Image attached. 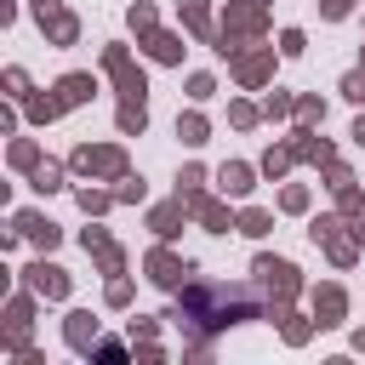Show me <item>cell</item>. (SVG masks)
<instances>
[{
  "label": "cell",
  "instance_id": "40",
  "mask_svg": "<svg viewBox=\"0 0 365 365\" xmlns=\"http://www.w3.org/2000/svg\"><path fill=\"white\" fill-rule=\"evenodd\" d=\"M6 91H11V97H29V74H23V68H6Z\"/></svg>",
  "mask_w": 365,
  "mask_h": 365
},
{
  "label": "cell",
  "instance_id": "31",
  "mask_svg": "<svg viewBox=\"0 0 365 365\" xmlns=\"http://www.w3.org/2000/svg\"><path fill=\"white\" fill-rule=\"evenodd\" d=\"M240 234H251V240L268 234V211H245V217H240Z\"/></svg>",
  "mask_w": 365,
  "mask_h": 365
},
{
  "label": "cell",
  "instance_id": "25",
  "mask_svg": "<svg viewBox=\"0 0 365 365\" xmlns=\"http://www.w3.org/2000/svg\"><path fill=\"white\" fill-rule=\"evenodd\" d=\"M97 268H103V274H120V268H125V251H120L114 240H103V245H97Z\"/></svg>",
  "mask_w": 365,
  "mask_h": 365
},
{
  "label": "cell",
  "instance_id": "18",
  "mask_svg": "<svg viewBox=\"0 0 365 365\" xmlns=\"http://www.w3.org/2000/svg\"><path fill=\"white\" fill-rule=\"evenodd\" d=\"M68 348H97V319L91 314H68Z\"/></svg>",
  "mask_w": 365,
  "mask_h": 365
},
{
  "label": "cell",
  "instance_id": "23",
  "mask_svg": "<svg viewBox=\"0 0 365 365\" xmlns=\"http://www.w3.org/2000/svg\"><path fill=\"white\" fill-rule=\"evenodd\" d=\"M57 114H63V97H29V120L46 125V120H57Z\"/></svg>",
  "mask_w": 365,
  "mask_h": 365
},
{
  "label": "cell",
  "instance_id": "5",
  "mask_svg": "<svg viewBox=\"0 0 365 365\" xmlns=\"http://www.w3.org/2000/svg\"><path fill=\"white\" fill-rule=\"evenodd\" d=\"M251 274H257V279L268 285V297H274L279 308H285V302H291V297L302 291V279H297V268H291V262H279V257H257V268H251Z\"/></svg>",
  "mask_w": 365,
  "mask_h": 365
},
{
  "label": "cell",
  "instance_id": "32",
  "mask_svg": "<svg viewBox=\"0 0 365 365\" xmlns=\"http://www.w3.org/2000/svg\"><path fill=\"white\" fill-rule=\"evenodd\" d=\"M279 319H285V342H308V319H297L285 308H279Z\"/></svg>",
  "mask_w": 365,
  "mask_h": 365
},
{
  "label": "cell",
  "instance_id": "9",
  "mask_svg": "<svg viewBox=\"0 0 365 365\" xmlns=\"http://www.w3.org/2000/svg\"><path fill=\"white\" fill-rule=\"evenodd\" d=\"M29 297H34V291H29ZM29 297H11V302H6V348H11V354L29 348V325H34V302H29Z\"/></svg>",
  "mask_w": 365,
  "mask_h": 365
},
{
  "label": "cell",
  "instance_id": "2",
  "mask_svg": "<svg viewBox=\"0 0 365 365\" xmlns=\"http://www.w3.org/2000/svg\"><path fill=\"white\" fill-rule=\"evenodd\" d=\"M268 29V6L262 0H228V11H222V34H217V51L228 57L234 46H240V34H262Z\"/></svg>",
  "mask_w": 365,
  "mask_h": 365
},
{
  "label": "cell",
  "instance_id": "7",
  "mask_svg": "<svg viewBox=\"0 0 365 365\" xmlns=\"http://www.w3.org/2000/svg\"><path fill=\"white\" fill-rule=\"evenodd\" d=\"M23 285H29L34 297H46V302H63V297H68V274H63L57 262H29V268H23Z\"/></svg>",
  "mask_w": 365,
  "mask_h": 365
},
{
  "label": "cell",
  "instance_id": "24",
  "mask_svg": "<svg viewBox=\"0 0 365 365\" xmlns=\"http://www.w3.org/2000/svg\"><path fill=\"white\" fill-rule=\"evenodd\" d=\"M200 182H205V171H200V165H182V177H177V194L194 205V200H200Z\"/></svg>",
  "mask_w": 365,
  "mask_h": 365
},
{
  "label": "cell",
  "instance_id": "13",
  "mask_svg": "<svg viewBox=\"0 0 365 365\" xmlns=\"http://www.w3.org/2000/svg\"><path fill=\"white\" fill-rule=\"evenodd\" d=\"M91 91H97V80H91V74H63V80H57V97H63V108H80V103H91Z\"/></svg>",
  "mask_w": 365,
  "mask_h": 365
},
{
  "label": "cell",
  "instance_id": "45",
  "mask_svg": "<svg viewBox=\"0 0 365 365\" xmlns=\"http://www.w3.org/2000/svg\"><path fill=\"white\" fill-rule=\"evenodd\" d=\"M354 348H359V354H365V331H359V336H354Z\"/></svg>",
  "mask_w": 365,
  "mask_h": 365
},
{
  "label": "cell",
  "instance_id": "39",
  "mask_svg": "<svg viewBox=\"0 0 365 365\" xmlns=\"http://www.w3.org/2000/svg\"><path fill=\"white\" fill-rule=\"evenodd\" d=\"M342 97H354V103H365V68H354V74L342 80Z\"/></svg>",
  "mask_w": 365,
  "mask_h": 365
},
{
  "label": "cell",
  "instance_id": "11",
  "mask_svg": "<svg viewBox=\"0 0 365 365\" xmlns=\"http://www.w3.org/2000/svg\"><path fill=\"white\" fill-rule=\"evenodd\" d=\"M188 217H194V205H188V200H182V194H177V200H171V205H160V211H154V217H148V228H154V234H160V240H171V234H177V228H182V222H188Z\"/></svg>",
  "mask_w": 365,
  "mask_h": 365
},
{
  "label": "cell",
  "instance_id": "21",
  "mask_svg": "<svg viewBox=\"0 0 365 365\" xmlns=\"http://www.w3.org/2000/svg\"><path fill=\"white\" fill-rule=\"evenodd\" d=\"M182 23H188L200 40H211V11H205V0H182Z\"/></svg>",
  "mask_w": 365,
  "mask_h": 365
},
{
  "label": "cell",
  "instance_id": "10",
  "mask_svg": "<svg viewBox=\"0 0 365 365\" xmlns=\"http://www.w3.org/2000/svg\"><path fill=\"white\" fill-rule=\"evenodd\" d=\"M228 63H234V80L240 86H262L268 74H274V51H228Z\"/></svg>",
  "mask_w": 365,
  "mask_h": 365
},
{
  "label": "cell",
  "instance_id": "37",
  "mask_svg": "<svg viewBox=\"0 0 365 365\" xmlns=\"http://www.w3.org/2000/svg\"><path fill=\"white\" fill-rule=\"evenodd\" d=\"M336 205H342V211H359V188H354V177L336 182Z\"/></svg>",
  "mask_w": 365,
  "mask_h": 365
},
{
  "label": "cell",
  "instance_id": "14",
  "mask_svg": "<svg viewBox=\"0 0 365 365\" xmlns=\"http://www.w3.org/2000/svg\"><path fill=\"white\" fill-rule=\"evenodd\" d=\"M143 46H148V57H154V63H182V40H177V34L148 29V34H143Z\"/></svg>",
  "mask_w": 365,
  "mask_h": 365
},
{
  "label": "cell",
  "instance_id": "4",
  "mask_svg": "<svg viewBox=\"0 0 365 365\" xmlns=\"http://www.w3.org/2000/svg\"><path fill=\"white\" fill-rule=\"evenodd\" d=\"M103 68L114 74V86H120V103H143L148 80H143V68L131 63V51H125V46H108V51H103Z\"/></svg>",
  "mask_w": 365,
  "mask_h": 365
},
{
  "label": "cell",
  "instance_id": "1",
  "mask_svg": "<svg viewBox=\"0 0 365 365\" xmlns=\"http://www.w3.org/2000/svg\"><path fill=\"white\" fill-rule=\"evenodd\" d=\"M257 314V302H251V285H194L165 319H177V325H205V331H217V325H240V319H251Z\"/></svg>",
  "mask_w": 365,
  "mask_h": 365
},
{
  "label": "cell",
  "instance_id": "38",
  "mask_svg": "<svg viewBox=\"0 0 365 365\" xmlns=\"http://www.w3.org/2000/svg\"><path fill=\"white\" fill-rule=\"evenodd\" d=\"M108 302H114V308H125V302H131V279H120V274H114V279H108Z\"/></svg>",
  "mask_w": 365,
  "mask_h": 365
},
{
  "label": "cell",
  "instance_id": "6",
  "mask_svg": "<svg viewBox=\"0 0 365 365\" xmlns=\"http://www.w3.org/2000/svg\"><path fill=\"white\" fill-rule=\"evenodd\" d=\"M34 23L46 29V40H51V46H74V40H80V17H74V11H63L57 0H34Z\"/></svg>",
  "mask_w": 365,
  "mask_h": 365
},
{
  "label": "cell",
  "instance_id": "19",
  "mask_svg": "<svg viewBox=\"0 0 365 365\" xmlns=\"http://www.w3.org/2000/svg\"><path fill=\"white\" fill-rule=\"evenodd\" d=\"M114 125H120L125 137H137V131L148 125V108H143V103H120V114H114Z\"/></svg>",
  "mask_w": 365,
  "mask_h": 365
},
{
  "label": "cell",
  "instance_id": "27",
  "mask_svg": "<svg viewBox=\"0 0 365 365\" xmlns=\"http://www.w3.org/2000/svg\"><path fill=\"white\" fill-rule=\"evenodd\" d=\"M125 23H131L137 34H148V29H154V6H148V0H137V6L125 11Z\"/></svg>",
  "mask_w": 365,
  "mask_h": 365
},
{
  "label": "cell",
  "instance_id": "43",
  "mask_svg": "<svg viewBox=\"0 0 365 365\" xmlns=\"http://www.w3.org/2000/svg\"><path fill=\"white\" fill-rule=\"evenodd\" d=\"M319 11H325V17H348V11H354V0H325Z\"/></svg>",
  "mask_w": 365,
  "mask_h": 365
},
{
  "label": "cell",
  "instance_id": "16",
  "mask_svg": "<svg viewBox=\"0 0 365 365\" xmlns=\"http://www.w3.org/2000/svg\"><path fill=\"white\" fill-rule=\"evenodd\" d=\"M217 188H222V194H234V200H245V194H251V165H240V160H234V165H222V171H217Z\"/></svg>",
  "mask_w": 365,
  "mask_h": 365
},
{
  "label": "cell",
  "instance_id": "36",
  "mask_svg": "<svg viewBox=\"0 0 365 365\" xmlns=\"http://www.w3.org/2000/svg\"><path fill=\"white\" fill-rule=\"evenodd\" d=\"M279 205H285V211H308V188H297V182H291V188L279 194Z\"/></svg>",
  "mask_w": 365,
  "mask_h": 365
},
{
  "label": "cell",
  "instance_id": "33",
  "mask_svg": "<svg viewBox=\"0 0 365 365\" xmlns=\"http://www.w3.org/2000/svg\"><path fill=\"white\" fill-rule=\"evenodd\" d=\"M302 46H308L302 29H285V34H279V51H285V57H302Z\"/></svg>",
  "mask_w": 365,
  "mask_h": 365
},
{
  "label": "cell",
  "instance_id": "3",
  "mask_svg": "<svg viewBox=\"0 0 365 365\" xmlns=\"http://www.w3.org/2000/svg\"><path fill=\"white\" fill-rule=\"evenodd\" d=\"M68 165L74 171H86V177H125V148L120 143H80L74 154H68Z\"/></svg>",
  "mask_w": 365,
  "mask_h": 365
},
{
  "label": "cell",
  "instance_id": "17",
  "mask_svg": "<svg viewBox=\"0 0 365 365\" xmlns=\"http://www.w3.org/2000/svg\"><path fill=\"white\" fill-rule=\"evenodd\" d=\"M29 188H34V194H57V188H63V165H57V160H40V165L29 171Z\"/></svg>",
  "mask_w": 365,
  "mask_h": 365
},
{
  "label": "cell",
  "instance_id": "29",
  "mask_svg": "<svg viewBox=\"0 0 365 365\" xmlns=\"http://www.w3.org/2000/svg\"><path fill=\"white\" fill-rule=\"evenodd\" d=\"M108 200L114 194H103V188H80V211L91 217V211H108Z\"/></svg>",
  "mask_w": 365,
  "mask_h": 365
},
{
  "label": "cell",
  "instance_id": "44",
  "mask_svg": "<svg viewBox=\"0 0 365 365\" xmlns=\"http://www.w3.org/2000/svg\"><path fill=\"white\" fill-rule=\"evenodd\" d=\"M354 137H359V143H365V114H359V120H354Z\"/></svg>",
  "mask_w": 365,
  "mask_h": 365
},
{
  "label": "cell",
  "instance_id": "8",
  "mask_svg": "<svg viewBox=\"0 0 365 365\" xmlns=\"http://www.w3.org/2000/svg\"><path fill=\"white\" fill-rule=\"evenodd\" d=\"M143 268H148V279H154V285H165V291H177V285L194 274V268H188V257H177V251H165V245H160V251H148V262H143Z\"/></svg>",
  "mask_w": 365,
  "mask_h": 365
},
{
  "label": "cell",
  "instance_id": "26",
  "mask_svg": "<svg viewBox=\"0 0 365 365\" xmlns=\"http://www.w3.org/2000/svg\"><path fill=\"white\" fill-rule=\"evenodd\" d=\"M177 137L200 148V143H205V120H200V114H182V120H177Z\"/></svg>",
  "mask_w": 365,
  "mask_h": 365
},
{
  "label": "cell",
  "instance_id": "12",
  "mask_svg": "<svg viewBox=\"0 0 365 365\" xmlns=\"http://www.w3.org/2000/svg\"><path fill=\"white\" fill-rule=\"evenodd\" d=\"M342 314H348V297H342L336 285H319V291H314V319H319V325H342Z\"/></svg>",
  "mask_w": 365,
  "mask_h": 365
},
{
  "label": "cell",
  "instance_id": "42",
  "mask_svg": "<svg viewBox=\"0 0 365 365\" xmlns=\"http://www.w3.org/2000/svg\"><path fill=\"white\" fill-rule=\"evenodd\" d=\"M228 114H234V125H251V120H257V108H251V103H234Z\"/></svg>",
  "mask_w": 365,
  "mask_h": 365
},
{
  "label": "cell",
  "instance_id": "20",
  "mask_svg": "<svg viewBox=\"0 0 365 365\" xmlns=\"http://www.w3.org/2000/svg\"><path fill=\"white\" fill-rule=\"evenodd\" d=\"M297 160H319V165H331V143H319V137H308V131H297Z\"/></svg>",
  "mask_w": 365,
  "mask_h": 365
},
{
  "label": "cell",
  "instance_id": "35",
  "mask_svg": "<svg viewBox=\"0 0 365 365\" xmlns=\"http://www.w3.org/2000/svg\"><path fill=\"white\" fill-rule=\"evenodd\" d=\"M114 200H143V177H131V171H125V177H120V188H114Z\"/></svg>",
  "mask_w": 365,
  "mask_h": 365
},
{
  "label": "cell",
  "instance_id": "28",
  "mask_svg": "<svg viewBox=\"0 0 365 365\" xmlns=\"http://www.w3.org/2000/svg\"><path fill=\"white\" fill-rule=\"evenodd\" d=\"M291 154H297V148H268V154H262V171H268V177H285Z\"/></svg>",
  "mask_w": 365,
  "mask_h": 365
},
{
  "label": "cell",
  "instance_id": "30",
  "mask_svg": "<svg viewBox=\"0 0 365 365\" xmlns=\"http://www.w3.org/2000/svg\"><path fill=\"white\" fill-rule=\"evenodd\" d=\"M297 120H302V125L325 120V103H319V97H302V103H297Z\"/></svg>",
  "mask_w": 365,
  "mask_h": 365
},
{
  "label": "cell",
  "instance_id": "41",
  "mask_svg": "<svg viewBox=\"0 0 365 365\" xmlns=\"http://www.w3.org/2000/svg\"><path fill=\"white\" fill-rule=\"evenodd\" d=\"M285 114H291V97L274 91V97H268V120H285Z\"/></svg>",
  "mask_w": 365,
  "mask_h": 365
},
{
  "label": "cell",
  "instance_id": "34",
  "mask_svg": "<svg viewBox=\"0 0 365 365\" xmlns=\"http://www.w3.org/2000/svg\"><path fill=\"white\" fill-rule=\"evenodd\" d=\"M211 91H217V80H211V74H194V80H188V97H194V103H205Z\"/></svg>",
  "mask_w": 365,
  "mask_h": 365
},
{
  "label": "cell",
  "instance_id": "22",
  "mask_svg": "<svg viewBox=\"0 0 365 365\" xmlns=\"http://www.w3.org/2000/svg\"><path fill=\"white\" fill-rule=\"evenodd\" d=\"M11 165H17V171H34V165H40V143L17 137V143H11Z\"/></svg>",
  "mask_w": 365,
  "mask_h": 365
},
{
  "label": "cell",
  "instance_id": "15",
  "mask_svg": "<svg viewBox=\"0 0 365 365\" xmlns=\"http://www.w3.org/2000/svg\"><path fill=\"white\" fill-rule=\"evenodd\" d=\"M194 217H200V222H205L211 234H228V228H234V217H228V205H222V200H205V194L194 200Z\"/></svg>",
  "mask_w": 365,
  "mask_h": 365
}]
</instances>
